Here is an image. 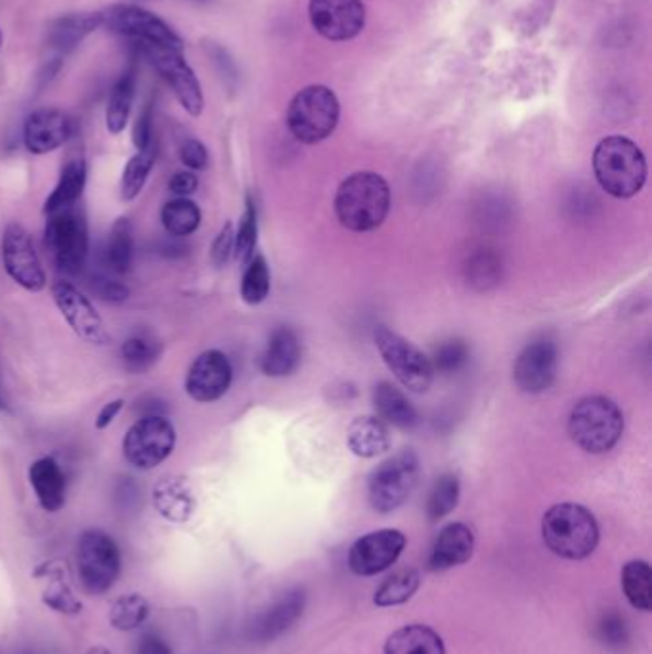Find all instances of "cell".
<instances>
[{
	"mask_svg": "<svg viewBox=\"0 0 652 654\" xmlns=\"http://www.w3.org/2000/svg\"><path fill=\"white\" fill-rule=\"evenodd\" d=\"M391 188L372 171H360L342 180L335 196V214L350 232H372L387 221Z\"/></svg>",
	"mask_w": 652,
	"mask_h": 654,
	"instance_id": "1",
	"label": "cell"
},
{
	"mask_svg": "<svg viewBox=\"0 0 652 654\" xmlns=\"http://www.w3.org/2000/svg\"><path fill=\"white\" fill-rule=\"evenodd\" d=\"M593 171L601 188L616 199L633 198L647 183L645 153L626 137H607L593 152Z\"/></svg>",
	"mask_w": 652,
	"mask_h": 654,
	"instance_id": "2",
	"label": "cell"
},
{
	"mask_svg": "<svg viewBox=\"0 0 652 654\" xmlns=\"http://www.w3.org/2000/svg\"><path fill=\"white\" fill-rule=\"evenodd\" d=\"M542 536L555 556L582 561L599 544V525L590 510L578 503H557L542 521Z\"/></svg>",
	"mask_w": 652,
	"mask_h": 654,
	"instance_id": "3",
	"label": "cell"
},
{
	"mask_svg": "<svg viewBox=\"0 0 652 654\" xmlns=\"http://www.w3.org/2000/svg\"><path fill=\"white\" fill-rule=\"evenodd\" d=\"M569 433L587 454H605L622 439V411L607 396L582 398L570 411Z\"/></svg>",
	"mask_w": 652,
	"mask_h": 654,
	"instance_id": "4",
	"label": "cell"
},
{
	"mask_svg": "<svg viewBox=\"0 0 652 654\" xmlns=\"http://www.w3.org/2000/svg\"><path fill=\"white\" fill-rule=\"evenodd\" d=\"M341 104L326 84H311L296 92L288 107V129L303 144H318L339 125Z\"/></svg>",
	"mask_w": 652,
	"mask_h": 654,
	"instance_id": "5",
	"label": "cell"
},
{
	"mask_svg": "<svg viewBox=\"0 0 652 654\" xmlns=\"http://www.w3.org/2000/svg\"><path fill=\"white\" fill-rule=\"evenodd\" d=\"M121 551L104 530H84L77 544V571L84 589L91 595H104L121 576Z\"/></svg>",
	"mask_w": 652,
	"mask_h": 654,
	"instance_id": "6",
	"label": "cell"
},
{
	"mask_svg": "<svg viewBox=\"0 0 652 654\" xmlns=\"http://www.w3.org/2000/svg\"><path fill=\"white\" fill-rule=\"evenodd\" d=\"M419 459L411 449L388 457L373 469L368 482V498L375 511L391 513L403 507L418 487Z\"/></svg>",
	"mask_w": 652,
	"mask_h": 654,
	"instance_id": "7",
	"label": "cell"
},
{
	"mask_svg": "<svg viewBox=\"0 0 652 654\" xmlns=\"http://www.w3.org/2000/svg\"><path fill=\"white\" fill-rule=\"evenodd\" d=\"M46 249L61 272L77 275L89 255V226L75 207L48 214L45 229Z\"/></svg>",
	"mask_w": 652,
	"mask_h": 654,
	"instance_id": "8",
	"label": "cell"
},
{
	"mask_svg": "<svg viewBox=\"0 0 652 654\" xmlns=\"http://www.w3.org/2000/svg\"><path fill=\"white\" fill-rule=\"evenodd\" d=\"M175 425L163 416H145L130 427L123 441V456L140 471H152L175 452Z\"/></svg>",
	"mask_w": 652,
	"mask_h": 654,
	"instance_id": "9",
	"label": "cell"
},
{
	"mask_svg": "<svg viewBox=\"0 0 652 654\" xmlns=\"http://www.w3.org/2000/svg\"><path fill=\"white\" fill-rule=\"evenodd\" d=\"M100 17L102 27L115 35L132 38L137 45L150 43L183 50V38L178 37V33L165 20H161L160 15L145 8L137 4H112L100 12Z\"/></svg>",
	"mask_w": 652,
	"mask_h": 654,
	"instance_id": "10",
	"label": "cell"
},
{
	"mask_svg": "<svg viewBox=\"0 0 652 654\" xmlns=\"http://www.w3.org/2000/svg\"><path fill=\"white\" fill-rule=\"evenodd\" d=\"M138 50L144 54L153 68L158 69L165 83L175 92L176 100L181 106L191 115L198 117L206 107L203 91L199 84L198 77L190 68V63L184 60L183 50L171 48V46L150 45L142 43L138 45Z\"/></svg>",
	"mask_w": 652,
	"mask_h": 654,
	"instance_id": "11",
	"label": "cell"
},
{
	"mask_svg": "<svg viewBox=\"0 0 652 654\" xmlns=\"http://www.w3.org/2000/svg\"><path fill=\"white\" fill-rule=\"evenodd\" d=\"M375 342L380 349L383 362L395 373L396 379L411 393H426L433 383V365L418 347H414L404 337L391 331L387 327H380L375 331Z\"/></svg>",
	"mask_w": 652,
	"mask_h": 654,
	"instance_id": "12",
	"label": "cell"
},
{
	"mask_svg": "<svg viewBox=\"0 0 652 654\" xmlns=\"http://www.w3.org/2000/svg\"><path fill=\"white\" fill-rule=\"evenodd\" d=\"M2 262L8 276L23 290L38 293L46 288L45 268L40 265L31 234L22 224H8L2 236Z\"/></svg>",
	"mask_w": 652,
	"mask_h": 654,
	"instance_id": "13",
	"label": "cell"
},
{
	"mask_svg": "<svg viewBox=\"0 0 652 654\" xmlns=\"http://www.w3.org/2000/svg\"><path fill=\"white\" fill-rule=\"evenodd\" d=\"M53 299L61 316L66 318L73 334L94 347H106L112 342L104 320L94 308L89 297H84L75 285L68 282H56L53 285Z\"/></svg>",
	"mask_w": 652,
	"mask_h": 654,
	"instance_id": "14",
	"label": "cell"
},
{
	"mask_svg": "<svg viewBox=\"0 0 652 654\" xmlns=\"http://www.w3.org/2000/svg\"><path fill=\"white\" fill-rule=\"evenodd\" d=\"M308 15L316 33L331 43L358 37L365 25L362 0H311Z\"/></svg>",
	"mask_w": 652,
	"mask_h": 654,
	"instance_id": "15",
	"label": "cell"
},
{
	"mask_svg": "<svg viewBox=\"0 0 652 654\" xmlns=\"http://www.w3.org/2000/svg\"><path fill=\"white\" fill-rule=\"evenodd\" d=\"M559 350L554 339L539 337L528 342L513 365V379L516 387L528 395H539L554 385L557 375Z\"/></svg>",
	"mask_w": 652,
	"mask_h": 654,
	"instance_id": "16",
	"label": "cell"
},
{
	"mask_svg": "<svg viewBox=\"0 0 652 654\" xmlns=\"http://www.w3.org/2000/svg\"><path fill=\"white\" fill-rule=\"evenodd\" d=\"M404 548H406V536L400 530L387 528V530L365 534L364 538H360L350 548V571L358 576H375L380 572L387 571L388 567H393L396 559L403 556Z\"/></svg>",
	"mask_w": 652,
	"mask_h": 654,
	"instance_id": "17",
	"label": "cell"
},
{
	"mask_svg": "<svg viewBox=\"0 0 652 654\" xmlns=\"http://www.w3.org/2000/svg\"><path fill=\"white\" fill-rule=\"evenodd\" d=\"M232 385V364L224 352L206 350L191 362L186 375V393L191 400L209 404L226 395Z\"/></svg>",
	"mask_w": 652,
	"mask_h": 654,
	"instance_id": "18",
	"label": "cell"
},
{
	"mask_svg": "<svg viewBox=\"0 0 652 654\" xmlns=\"http://www.w3.org/2000/svg\"><path fill=\"white\" fill-rule=\"evenodd\" d=\"M73 132V121L68 114L54 107L37 109L27 117L23 127L25 148L35 155L56 152L68 142Z\"/></svg>",
	"mask_w": 652,
	"mask_h": 654,
	"instance_id": "19",
	"label": "cell"
},
{
	"mask_svg": "<svg viewBox=\"0 0 652 654\" xmlns=\"http://www.w3.org/2000/svg\"><path fill=\"white\" fill-rule=\"evenodd\" d=\"M304 605L306 595L303 589H293L283 595L253 620V624L249 626L251 640L255 643H268L280 638L303 617Z\"/></svg>",
	"mask_w": 652,
	"mask_h": 654,
	"instance_id": "20",
	"label": "cell"
},
{
	"mask_svg": "<svg viewBox=\"0 0 652 654\" xmlns=\"http://www.w3.org/2000/svg\"><path fill=\"white\" fill-rule=\"evenodd\" d=\"M33 576L40 584V602L54 612L66 617H77L83 610V603L79 602L73 587L69 584L68 569L60 561H46L38 564Z\"/></svg>",
	"mask_w": 652,
	"mask_h": 654,
	"instance_id": "21",
	"label": "cell"
},
{
	"mask_svg": "<svg viewBox=\"0 0 652 654\" xmlns=\"http://www.w3.org/2000/svg\"><path fill=\"white\" fill-rule=\"evenodd\" d=\"M98 27H102L100 12L61 15L54 20L46 30V46L53 52L50 60L61 61L66 54L75 50L77 45H81Z\"/></svg>",
	"mask_w": 652,
	"mask_h": 654,
	"instance_id": "22",
	"label": "cell"
},
{
	"mask_svg": "<svg viewBox=\"0 0 652 654\" xmlns=\"http://www.w3.org/2000/svg\"><path fill=\"white\" fill-rule=\"evenodd\" d=\"M475 549V536L469 526L463 523H452L440 530L434 540L433 551L429 557L431 571H447L459 564L467 563Z\"/></svg>",
	"mask_w": 652,
	"mask_h": 654,
	"instance_id": "23",
	"label": "cell"
},
{
	"mask_svg": "<svg viewBox=\"0 0 652 654\" xmlns=\"http://www.w3.org/2000/svg\"><path fill=\"white\" fill-rule=\"evenodd\" d=\"M152 500L153 507L161 517L175 525L188 523L196 511V498L191 488L186 480L176 477L161 479L153 488Z\"/></svg>",
	"mask_w": 652,
	"mask_h": 654,
	"instance_id": "24",
	"label": "cell"
},
{
	"mask_svg": "<svg viewBox=\"0 0 652 654\" xmlns=\"http://www.w3.org/2000/svg\"><path fill=\"white\" fill-rule=\"evenodd\" d=\"M301 354L303 350L295 331L289 327H280L268 341L260 367L268 377H286L299 367Z\"/></svg>",
	"mask_w": 652,
	"mask_h": 654,
	"instance_id": "25",
	"label": "cell"
},
{
	"mask_svg": "<svg viewBox=\"0 0 652 654\" xmlns=\"http://www.w3.org/2000/svg\"><path fill=\"white\" fill-rule=\"evenodd\" d=\"M30 482L43 510L56 513L66 505V477L53 457H40L31 465Z\"/></svg>",
	"mask_w": 652,
	"mask_h": 654,
	"instance_id": "26",
	"label": "cell"
},
{
	"mask_svg": "<svg viewBox=\"0 0 652 654\" xmlns=\"http://www.w3.org/2000/svg\"><path fill=\"white\" fill-rule=\"evenodd\" d=\"M373 406L377 411V418L387 425L410 431L418 425V411L411 406L400 388L391 385L387 381L380 383L373 388Z\"/></svg>",
	"mask_w": 652,
	"mask_h": 654,
	"instance_id": "27",
	"label": "cell"
},
{
	"mask_svg": "<svg viewBox=\"0 0 652 654\" xmlns=\"http://www.w3.org/2000/svg\"><path fill=\"white\" fill-rule=\"evenodd\" d=\"M347 441H349L352 454L365 457V459L381 456L391 448L387 423H383L380 418H373V416L354 419V423L349 427Z\"/></svg>",
	"mask_w": 652,
	"mask_h": 654,
	"instance_id": "28",
	"label": "cell"
},
{
	"mask_svg": "<svg viewBox=\"0 0 652 654\" xmlns=\"http://www.w3.org/2000/svg\"><path fill=\"white\" fill-rule=\"evenodd\" d=\"M385 654H446V649L433 628L411 624L404 626L388 638Z\"/></svg>",
	"mask_w": 652,
	"mask_h": 654,
	"instance_id": "29",
	"label": "cell"
},
{
	"mask_svg": "<svg viewBox=\"0 0 652 654\" xmlns=\"http://www.w3.org/2000/svg\"><path fill=\"white\" fill-rule=\"evenodd\" d=\"M86 186V163L83 160L69 161L61 171L60 180L45 203V213L54 214L71 209L83 196Z\"/></svg>",
	"mask_w": 652,
	"mask_h": 654,
	"instance_id": "30",
	"label": "cell"
},
{
	"mask_svg": "<svg viewBox=\"0 0 652 654\" xmlns=\"http://www.w3.org/2000/svg\"><path fill=\"white\" fill-rule=\"evenodd\" d=\"M135 91H137L135 71L123 73L119 81L114 84L106 107V127L112 135H121L127 127L132 112V102H135Z\"/></svg>",
	"mask_w": 652,
	"mask_h": 654,
	"instance_id": "31",
	"label": "cell"
},
{
	"mask_svg": "<svg viewBox=\"0 0 652 654\" xmlns=\"http://www.w3.org/2000/svg\"><path fill=\"white\" fill-rule=\"evenodd\" d=\"M132 255H135V234H132V224L129 219H117L114 226L109 230L107 237L106 259L109 268L117 275L129 272L132 265Z\"/></svg>",
	"mask_w": 652,
	"mask_h": 654,
	"instance_id": "32",
	"label": "cell"
},
{
	"mask_svg": "<svg viewBox=\"0 0 652 654\" xmlns=\"http://www.w3.org/2000/svg\"><path fill=\"white\" fill-rule=\"evenodd\" d=\"M622 587L633 609H652V571L647 561H630L624 567Z\"/></svg>",
	"mask_w": 652,
	"mask_h": 654,
	"instance_id": "33",
	"label": "cell"
},
{
	"mask_svg": "<svg viewBox=\"0 0 652 654\" xmlns=\"http://www.w3.org/2000/svg\"><path fill=\"white\" fill-rule=\"evenodd\" d=\"M150 602L142 594L121 595L109 609V622L117 632H135L150 617Z\"/></svg>",
	"mask_w": 652,
	"mask_h": 654,
	"instance_id": "34",
	"label": "cell"
},
{
	"mask_svg": "<svg viewBox=\"0 0 652 654\" xmlns=\"http://www.w3.org/2000/svg\"><path fill=\"white\" fill-rule=\"evenodd\" d=\"M161 357V342L148 334H137L123 342L121 360L130 373H144Z\"/></svg>",
	"mask_w": 652,
	"mask_h": 654,
	"instance_id": "35",
	"label": "cell"
},
{
	"mask_svg": "<svg viewBox=\"0 0 652 654\" xmlns=\"http://www.w3.org/2000/svg\"><path fill=\"white\" fill-rule=\"evenodd\" d=\"M161 222L171 236H191L201 224V211L191 199L176 198L163 207Z\"/></svg>",
	"mask_w": 652,
	"mask_h": 654,
	"instance_id": "36",
	"label": "cell"
},
{
	"mask_svg": "<svg viewBox=\"0 0 652 654\" xmlns=\"http://www.w3.org/2000/svg\"><path fill=\"white\" fill-rule=\"evenodd\" d=\"M155 155L158 152H155V145H152L144 152H137V155L130 157L127 167L123 171L121 178V198L125 201H132L142 194L153 165H155Z\"/></svg>",
	"mask_w": 652,
	"mask_h": 654,
	"instance_id": "37",
	"label": "cell"
},
{
	"mask_svg": "<svg viewBox=\"0 0 652 654\" xmlns=\"http://www.w3.org/2000/svg\"><path fill=\"white\" fill-rule=\"evenodd\" d=\"M419 584H421V576L416 571L396 572L393 576H388L380 589L375 592V605L377 607H395V605H403V603L410 602L414 594L418 592Z\"/></svg>",
	"mask_w": 652,
	"mask_h": 654,
	"instance_id": "38",
	"label": "cell"
},
{
	"mask_svg": "<svg viewBox=\"0 0 652 654\" xmlns=\"http://www.w3.org/2000/svg\"><path fill=\"white\" fill-rule=\"evenodd\" d=\"M270 293V270L265 257L253 255L242 280V297L247 305H260Z\"/></svg>",
	"mask_w": 652,
	"mask_h": 654,
	"instance_id": "39",
	"label": "cell"
},
{
	"mask_svg": "<svg viewBox=\"0 0 652 654\" xmlns=\"http://www.w3.org/2000/svg\"><path fill=\"white\" fill-rule=\"evenodd\" d=\"M459 502V480L455 475H442L434 482L429 503H427V515L436 523L440 518L447 517L455 505Z\"/></svg>",
	"mask_w": 652,
	"mask_h": 654,
	"instance_id": "40",
	"label": "cell"
},
{
	"mask_svg": "<svg viewBox=\"0 0 652 654\" xmlns=\"http://www.w3.org/2000/svg\"><path fill=\"white\" fill-rule=\"evenodd\" d=\"M258 236V221L257 207L253 203V199H247V207L243 213L240 229L235 232L234 255L242 262H249L255 255V247H257Z\"/></svg>",
	"mask_w": 652,
	"mask_h": 654,
	"instance_id": "41",
	"label": "cell"
},
{
	"mask_svg": "<svg viewBox=\"0 0 652 654\" xmlns=\"http://www.w3.org/2000/svg\"><path fill=\"white\" fill-rule=\"evenodd\" d=\"M431 365H433L434 373H442V375H452V373L459 372L463 365L467 364L469 360V347L459 339H452V341L442 342L434 349L433 357L429 358Z\"/></svg>",
	"mask_w": 652,
	"mask_h": 654,
	"instance_id": "42",
	"label": "cell"
},
{
	"mask_svg": "<svg viewBox=\"0 0 652 654\" xmlns=\"http://www.w3.org/2000/svg\"><path fill=\"white\" fill-rule=\"evenodd\" d=\"M597 632H599V640L608 647L620 649L630 640L626 620L616 612L603 615L599 624H597Z\"/></svg>",
	"mask_w": 652,
	"mask_h": 654,
	"instance_id": "43",
	"label": "cell"
},
{
	"mask_svg": "<svg viewBox=\"0 0 652 654\" xmlns=\"http://www.w3.org/2000/svg\"><path fill=\"white\" fill-rule=\"evenodd\" d=\"M469 270L473 283H478L480 288H488L490 283H496L498 280L500 265L492 255H478L477 259L470 262Z\"/></svg>",
	"mask_w": 652,
	"mask_h": 654,
	"instance_id": "44",
	"label": "cell"
},
{
	"mask_svg": "<svg viewBox=\"0 0 652 654\" xmlns=\"http://www.w3.org/2000/svg\"><path fill=\"white\" fill-rule=\"evenodd\" d=\"M234 224H232V222H226V224L222 226V230H220L217 240H214L213 247H211V259H213L217 267H224L228 260L232 259V255H234Z\"/></svg>",
	"mask_w": 652,
	"mask_h": 654,
	"instance_id": "45",
	"label": "cell"
},
{
	"mask_svg": "<svg viewBox=\"0 0 652 654\" xmlns=\"http://www.w3.org/2000/svg\"><path fill=\"white\" fill-rule=\"evenodd\" d=\"M178 153H181V161L190 171H203L209 165V152H207L206 145L196 138L184 140Z\"/></svg>",
	"mask_w": 652,
	"mask_h": 654,
	"instance_id": "46",
	"label": "cell"
},
{
	"mask_svg": "<svg viewBox=\"0 0 652 654\" xmlns=\"http://www.w3.org/2000/svg\"><path fill=\"white\" fill-rule=\"evenodd\" d=\"M132 142L138 152H144L148 148L153 145V112L152 104L142 109V114L138 115L137 125L132 130Z\"/></svg>",
	"mask_w": 652,
	"mask_h": 654,
	"instance_id": "47",
	"label": "cell"
},
{
	"mask_svg": "<svg viewBox=\"0 0 652 654\" xmlns=\"http://www.w3.org/2000/svg\"><path fill=\"white\" fill-rule=\"evenodd\" d=\"M198 186V176L194 175V171H181L168 180V190L178 198H188L191 194H196Z\"/></svg>",
	"mask_w": 652,
	"mask_h": 654,
	"instance_id": "48",
	"label": "cell"
},
{
	"mask_svg": "<svg viewBox=\"0 0 652 654\" xmlns=\"http://www.w3.org/2000/svg\"><path fill=\"white\" fill-rule=\"evenodd\" d=\"M135 654H173V649L158 633H145L138 641Z\"/></svg>",
	"mask_w": 652,
	"mask_h": 654,
	"instance_id": "49",
	"label": "cell"
},
{
	"mask_svg": "<svg viewBox=\"0 0 652 654\" xmlns=\"http://www.w3.org/2000/svg\"><path fill=\"white\" fill-rule=\"evenodd\" d=\"M98 295L109 303H123L129 299V290L114 280H100Z\"/></svg>",
	"mask_w": 652,
	"mask_h": 654,
	"instance_id": "50",
	"label": "cell"
},
{
	"mask_svg": "<svg viewBox=\"0 0 652 654\" xmlns=\"http://www.w3.org/2000/svg\"><path fill=\"white\" fill-rule=\"evenodd\" d=\"M123 404L125 400L117 398L114 402H107L102 410H100L98 418H96V429L104 431L107 427L114 423V419L119 416V411L123 410Z\"/></svg>",
	"mask_w": 652,
	"mask_h": 654,
	"instance_id": "51",
	"label": "cell"
},
{
	"mask_svg": "<svg viewBox=\"0 0 652 654\" xmlns=\"http://www.w3.org/2000/svg\"><path fill=\"white\" fill-rule=\"evenodd\" d=\"M86 654H112V651H109V649L100 647V645H96V647L89 649Z\"/></svg>",
	"mask_w": 652,
	"mask_h": 654,
	"instance_id": "52",
	"label": "cell"
},
{
	"mask_svg": "<svg viewBox=\"0 0 652 654\" xmlns=\"http://www.w3.org/2000/svg\"><path fill=\"white\" fill-rule=\"evenodd\" d=\"M0 408H4V398H2V388H0Z\"/></svg>",
	"mask_w": 652,
	"mask_h": 654,
	"instance_id": "53",
	"label": "cell"
},
{
	"mask_svg": "<svg viewBox=\"0 0 652 654\" xmlns=\"http://www.w3.org/2000/svg\"><path fill=\"white\" fill-rule=\"evenodd\" d=\"M0 46H2V31H0Z\"/></svg>",
	"mask_w": 652,
	"mask_h": 654,
	"instance_id": "54",
	"label": "cell"
}]
</instances>
